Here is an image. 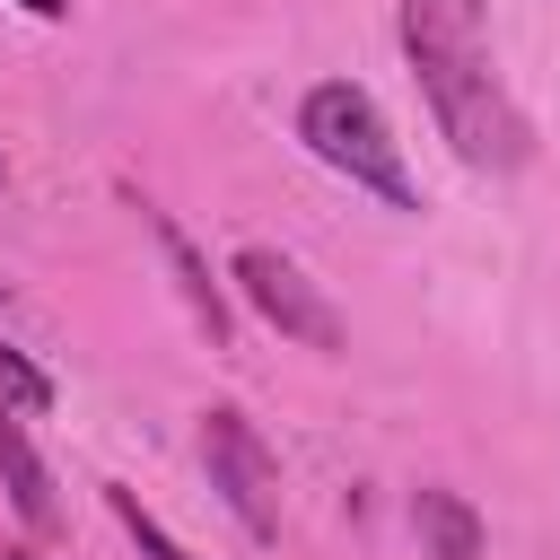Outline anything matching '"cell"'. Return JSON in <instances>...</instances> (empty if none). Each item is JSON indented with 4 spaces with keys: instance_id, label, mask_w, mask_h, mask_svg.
Returning <instances> with one entry per match:
<instances>
[{
    "instance_id": "1",
    "label": "cell",
    "mask_w": 560,
    "mask_h": 560,
    "mask_svg": "<svg viewBox=\"0 0 560 560\" xmlns=\"http://www.w3.org/2000/svg\"><path fill=\"white\" fill-rule=\"evenodd\" d=\"M402 61L446 131V149L481 175H508L534 158V122L516 114L490 35H481V0H402Z\"/></svg>"
},
{
    "instance_id": "2",
    "label": "cell",
    "mask_w": 560,
    "mask_h": 560,
    "mask_svg": "<svg viewBox=\"0 0 560 560\" xmlns=\"http://www.w3.org/2000/svg\"><path fill=\"white\" fill-rule=\"evenodd\" d=\"M298 140H306L315 166L350 175V184L376 192L385 210H420V184H411V166H402V140H394L385 105H376L359 79H315L306 105H298Z\"/></svg>"
},
{
    "instance_id": "3",
    "label": "cell",
    "mask_w": 560,
    "mask_h": 560,
    "mask_svg": "<svg viewBox=\"0 0 560 560\" xmlns=\"http://www.w3.org/2000/svg\"><path fill=\"white\" fill-rule=\"evenodd\" d=\"M201 464H210V490L228 499V516L254 542H280V464H271V446L254 438V420L236 402L201 411Z\"/></svg>"
},
{
    "instance_id": "4",
    "label": "cell",
    "mask_w": 560,
    "mask_h": 560,
    "mask_svg": "<svg viewBox=\"0 0 560 560\" xmlns=\"http://www.w3.org/2000/svg\"><path fill=\"white\" fill-rule=\"evenodd\" d=\"M228 280L245 289V306L280 332V341H306V350H341V315L324 306V289L280 254V245H236Z\"/></svg>"
},
{
    "instance_id": "5",
    "label": "cell",
    "mask_w": 560,
    "mask_h": 560,
    "mask_svg": "<svg viewBox=\"0 0 560 560\" xmlns=\"http://www.w3.org/2000/svg\"><path fill=\"white\" fill-rule=\"evenodd\" d=\"M0 490H9V508H18V525H26L35 542H52V534H61L52 472H44L35 438H26V411H9V402H0Z\"/></svg>"
},
{
    "instance_id": "6",
    "label": "cell",
    "mask_w": 560,
    "mask_h": 560,
    "mask_svg": "<svg viewBox=\"0 0 560 560\" xmlns=\"http://www.w3.org/2000/svg\"><path fill=\"white\" fill-rule=\"evenodd\" d=\"M149 210V201H140ZM149 236H158V254H166V271H175V289H184V306H192V324L210 332V350L228 341V298H219V280H210V262L192 254V236L166 219V210H149Z\"/></svg>"
},
{
    "instance_id": "7",
    "label": "cell",
    "mask_w": 560,
    "mask_h": 560,
    "mask_svg": "<svg viewBox=\"0 0 560 560\" xmlns=\"http://www.w3.org/2000/svg\"><path fill=\"white\" fill-rule=\"evenodd\" d=\"M411 534L429 542V560H481V516H472V499L464 490H446V481H420L411 490Z\"/></svg>"
},
{
    "instance_id": "8",
    "label": "cell",
    "mask_w": 560,
    "mask_h": 560,
    "mask_svg": "<svg viewBox=\"0 0 560 560\" xmlns=\"http://www.w3.org/2000/svg\"><path fill=\"white\" fill-rule=\"evenodd\" d=\"M105 508H114V525H122V534L140 542V560H192V551H184V542H175V534H166V525H158V516L140 508V490L105 481Z\"/></svg>"
},
{
    "instance_id": "9",
    "label": "cell",
    "mask_w": 560,
    "mask_h": 560,
    "mask_svg": "<svg viewBox=\"0 0 560 560\" xmlns=\"http://www.w3.org/2000/svg\"><path fill=\"white\" fill-rule=\"evenodd\" d=\"M0 402H9V411H26V420H44V411H52V376H44L18 341H0Z\"/></svg>"
},
{
    "instance_id": "10",
    "label": "cell",
    "mask_w": 560,
    "mask_h": 560,
    "mask_svg": "<svg viewBox=\"0 0 560 560\" xmlns=\"http://www.w3.org/2000/svg\"><path fill=\"white\" fill-rule=\"evenodd\" d=\"M61 9H70V0H26V18H61Z\"/></svg>"
},
{
    "instance_id": "11",
    "label": "cell",
    "mask_w": 560,
    "mask_h": 560,
    "mask_svg": "<svg viewBox=\"0 0 560 560\" xmlns=\"http://www.w3.org/2000/svg\"><path fill=\"white\" fill-rule=\"evenodd\" d=\"M0 560H44V551H35V542H18V551H0Z\"/></svg>"
},
{
    "instance_id": "12",
    "label": "cell",
    "mask_w": 560,
    "mask_h": 560,
    "mask_svg": "<svg viewBox=\"0 0 560 560\" xmlns=\"http://www.w3.org/2000/svg\"><path fill=\"white\" fill-rule=\"evenodd\" d=\"M0 175H9V158H0Z\"/></svg>"
}]
</instances>
